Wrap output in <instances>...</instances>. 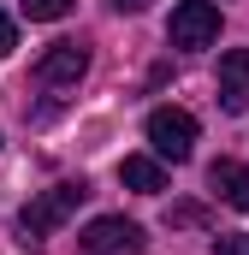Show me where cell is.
<instances>
[{"label": "cell", "mask_w": 249, "mask_h": 255, "mask_svg": "<svg viewBox=\"0 0 249 255\" xmlns=\"http://www.w3.org/2000/svg\"><path fill=\"white\" fill-rule=\"evenodd\" d=\"M83 196H89V184H83V178H65V184H54V190L30 196V202L18 208V244H24V250H42V244L60 232L65 220L83 208Z\"/></svg>", "instance_id": "cell-1"}, {"label": "cell", "mask_w": 249, "mask_h": 255, "mask_svg": "<svg viewBox=\"0 0 249 255\" xmlns=\"http://www.w3.org/2000/svg\"><path fill=\"white\" fill-rule=\"evenodd\" d=\"M166 42L184 48V54L214 48V42H220V6H214V0H178V6H172V24H166Z\"/></svg>", "instance_id": "cell-2"}, {"label": "cell", "mask_w": 249, "mask_h": 255, "mask_svg": "<svg viewBox=\"0 0 249 255\" xmlns=\"http://www.w3.org/2000/svg\"><path fill=\"white\" fill-rule=\"evenodd\" d=\"M142 130H148V148H154L160 160H172V166L196 154V119H190L184 107H154Z\"/></svg>", "instance_id": "cell-3"}, {"label": "cell", "mask_w": 249, "mask_h": 255, "mask_svg": "<svg viewBox=\"0 0 249 255\" xmlns=\"http://www.w3.org/2000/svg\"><path fill=\"white\" fill-rule=\"evenodd\" d=\"M83 255H142V226L136 220H124V214H101V220H89L83 226Z\"/></svg>", "instance_id": "cell-4"}, {"label": "cell", "mask_w": 249, "mask_h": 255, "mask_svg": "<svg viewBox=\"0 0 249 255\" xmlns=\"http://www.w3.org/2000/svg\"><path fill=\"white\" fill-rule=\"evenodd\" d=\"M83 71H89V48H83V42H54V48L36 60V83H42V89H77Z\"/></svg>", "instance_id": "cell-5"}, {"label": "cell", "mask_w": 249, "mask_h": 255, "mask_svg": "<svg viewBox=\"0 0 249 255\" xmlns=\"http://www.w3.org/2000/svg\"><path fill=\"white\" fill-rule=\"evenodd\" d=\"M220 107L226 113H249V48L220 54Z\"/></svg>", "instance_id": "cell-6"}, {"label": "cell", "mask_w": 249, "mask_h": 255, "mask_svg": "<svg viewBox=\"0 0 249 255\" xmlns=\"http://www.w3.org/2000/svg\"><path fill=\"white\" fill-rule=\"evenodd\" d=\"M208 184H214V196H220L226 208L249 214V166L244 160H214V166H208Z\"/></svg>", "instance_id": "cell-7"}, {"label": "cell", "mask_w": 249, "mask_h": 255, "mask_svg": "<svg viewBox=\"0 0 249 255\" xmlns=\"http://www.w3.org/2000/svg\"><path fill=\"white\" fill-rule=\"evenodd\" d=\"M119 184L136 190V196H160L166 190V166H160L154 154H124L119 160Z\"/></svg>", "instance_id": "cell-8"}, {"label": "cell", "mask_w": 249, "mask_h": 255, "mask_svg": "<svg viewBox=\"0 0 249 255\" xmlns=\"http://www.w3.org/2000/svg\"><path fill=\"white\" fill-rule=\"evenodd\" d=\"M65 12H71V0H24V18H30V24H54Z\"/></svg>", "instance_id": "cell-9"}, {"label": "cell", "mask_w": 249, "mask_h": 255, "mask_svg": "<svg viewBox=\"0 0 249 255\" xmlns=\"http://www.w3.org/2000/svg\"><path fill=\"white\" fill-rule=\"evenodd\" d=\"M214 255H249V232H232V238H214Z\"/></svg>", "instance_id": "cell-10"}, {"label": "cell", "mask_w": 249, "mask_h": 255, "mask_svg": "<svg viewBox=\"0 0 249 255\" xmlns=\"http://www.w3.org/2000/svg\"><path fill=\"white\" fill-rule=\"evenodd\" d=\"M166 220H172V226H202V220H208V208H196V202H190V208H172Z\"/></svg>", "instance_id": "cell-11"}, {"label": "cell", "mask_w": 249, "mask_h": 255, "mask_svg": "<svg viewBox=\"0 0 249 255\" xmlns=\"http://www.w3.org/2000/svg\"><path fill=\"white\" fill-rule=\"evenodd\" d=\"M12 48H18V30H12V18H6V12H0V60H6V54H12Z\"/></svg>", "instance_id": "cell-12"}, {"label": "cell", "mask_w": 249, "mask_h": 255, "mask_svg": "<svg viewBox=\"0 0 249 255\" xmlns=\"http://www.w3.org/2000/svg\"><path fill=\"white\" fill-rule=\"evenodd\" d=\"M154 0H113V12H148Z\"/></svg>", "instance_id": "cell-13"}]
</instances>
